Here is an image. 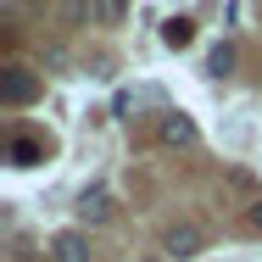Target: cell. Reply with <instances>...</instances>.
I'll return each mask as SVG.
<instances>
[{
    "label": "cell",
    "instance_id": "obj_1",
    "mask_svg": "<svg viewBox=\"0 0 262 262\" xmlns=\"http://www.w3.org/2000/svg\"><path fill=\"white\" fill-rule=\"evenodd\" d=\"M201 246H207V234H201L195 223H173V229L162 234V251H167V257H179V262L201 257Z\"/></svg>",
    "mask_w": 262,
    "mask_h": 262
},
{
    "label": "cell",
    "instance_id": "obj_2",
    "mask_svg": "<svg viewBox=\"0 0 262 262\" xmlns=\"http://www.w3.org/2000/svg\"><path fill=\"white\" fill-rule=\"evenodd\" d=\"M34 95H39V78H34L28 67H6V73H0V101L6 106H28Z\"/></svg>",
    "mask_w": 262,
    "mask_h": 262
},
{
    "label": "cell",
    "instance_id": "obj_3",
    "mask_svg": "<svg viewBox=\"0 0 262 262\" xmlns=\"http://www.w3.org/2000/svg\"><path fill=\"white\" fill-rule=\"evenodd\" d=\"M157 140H162V145H173V151H184V145H195V123H190L184 112H167L162 128H157Z\"/></svg>",
    "mask_w": 262,
    "mask_h": 262
},
{
    "label": "cell",
    "instance_id": "obj_4",
    "mask_svg": "<svg viewBox=\"0 0 262 262\" xmlns=\"http://www.w3.org/2000/svg\"><path fill=\"white\" fill-rule=\"evenodd\" d=\"M51 262H90V240L78 229H61L51 240Z\"/></svg>",
    "mask_w": 262,
    "mask_h": 262
},
{
    "label": "cell",
    "instance_id": "obj_5",
    "mask_svg": "<svg viewBox=\"0 0 262 262\" xmlns=\"http://www.w3.org/2000/svg\"><path fill=\"white\" fill-rule=\"evenodd\" d=\"M162 45H167V51H190V45H195V23H190V17H167V23H162Z\"/></svg>",
    "mask_w": 262,
    "mask_h": 262
},
{
    "label": "cell",
    "instance_id": "obj_6",
    "mask_svg": "<svg viewBox=\"0 0 262 262\" xmlns=\"http://www.w3.org/2000/svg\"><path fill=\"white\" fill-rule=\"evenodd\" d=\"M78 217H84V223H106V217H112V195H106L101 184L78 195Z\"/></svg>",
    "mask_w": 262,
    "mask_h": 262
},
{
    "label": "cell",
    "instance_id": "obj_7",
    "mask_svg": "<svg viewBox=\"0 0 262 262\" xmlns=\"http://www.w3.org/2000/svg\"><path fill=\"white\" fill-rule=\"evenodd\" d=\"M123 11H128V0H90V23L95 28H117Z\"/></svg>",
    "mask_w": 262,
    "mask_h": 262
},
{
    "label": "cell",
    "instance_id": "obj_8",
    "mask_svg": "<svg viewBox=\"0 0 262 262\" xmlns=\"http://www.w3.org/2000/svg\"><path fill=\"white\" fill-rule=\"evenodd\" d=\"M229 67H234V45H212V51H207V73H212V78H223Z\"/></svg>",
    "mask_w": 262,
    "mask_h": 262
},
{
    "label": "cell",
    "instance_id": "obj_9",
    "mask_svg": "<svg viewBox=\"0 0 262 262\" xmlns=\"http://www.w3.org/2000/svg\"><path fill=\"white\" fill-rule=\"evenodd\" d=\"M39 162V145L34 140H11V167H34Z\"/></svg>",
    "mask_w": 262,
    "mask_h": 262
},
{
    "label": "cell",
    "instance_id": "obj_10",
    "mask_svg": "<svg viewBox=\"0 0 262 262\" xmlns=\"http://www.w3.org/2000/svg\"><path fill=\"white\" fill-rule=\"evenodd\" d=\"M246 223H251V229H257V234H262V195H257V201H251V212H246Z\"/></svg>",
    "mask_w": 262,
    "mask_h": 262
},
{
    "label": "cell",
    "instance_id": "obj_11",
    "mask_svg": "<svg viewBox=\"0 0 262 262\" xmlns=\"http://www.w3.org/2000/svg\"><path fill=\"white\" fill-rule=\"evenodd\" d=\"M145 262H151V257H145Z\"/></svg>",
    "mask_w": 262,
    "mask_h": 262
}]
</instances>
